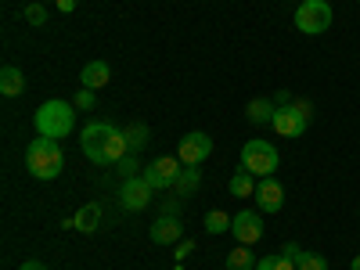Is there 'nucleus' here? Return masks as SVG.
Listing matches in <instances>:
<instances>
[{"label": "nucleus", "mask_w": 360, "mask_h": 270, "mask_svg": "<svg viewBox=\"0 0 360 270\" xmlns=\"http://www.w3.org/2000/svg\"><path fill=\"white\" fill-rule=\"evenodd\" d=\"M79 148H83V155L94 166H112V162L130 155L127 130H119L112 123H86L79 130Z\"/></svg>", "instance_id": "obj_1"}, {"label": "nucleus", "mask_w": 360, "mask_h": 270, "mask_svg": "<svg viewBox=\"0 0 360 270\" xmlns=\"http://www.w3.org/2000/svg\"><path fill=\"white\" fill-rule=\"evenodd\" d=\"M25 169L33 173L37 180L62 176V169H65L62 141H54V137H33V141H29V148H25Z\"/></svg>", "instance_id": "obj_2"}, {"label": "nucleus", "mask_w": 360, "mask_h": 270, "mask_svg": "<svg viewBox=\"0 0 360 270\" xmlns=\"http://www.w3.org/2000/svg\"><path fill=\"white\" fill-rule=\"evenodd\" d=\"M33 127H37L40 137H54V141L69 137L76 130V105L58 101V98L54 101H44L37 108V115H33Z\"/></svg>", "instance_id": "obj_3"}, {"label": "nucleus", "mask_w": 360, "mask_h": 270, "mask_svg": "<svg viewBox=\"0 0 360 270\" xmlns=\"http://www.w3.org/2000/svg\"><path fill=\"white\" fill-rule=\"evenodd\" d=\"M281 166V159H278V148L270 144V141H263V137H252L245 148H242V169H249L252 176H274V169Z\"/></svg>", "instance_id": "obj_4"}, {"label": "nucleus", "mask_w": 360, "mask_h": 270, "mask_svg": "<svg viewBox=\"0 0 360 270\" xmlns=\"http://www.w3.org/2000/svg\"><path fill=\"white\" fill-rule=\"evenodd\" d=\"M292 22H295L299 33L321 37V33H328V25L335 22V15H332V4H328V0H303V4L295 8Z\"/></svg>", "instance_id": "obj_5"}, {"label": "nucleus", "mask_w": 360, "mask_h": 270, "mask_svg": "<svg viewBox=\"0 0 360 270\" xmlns=\"http://www.w3.org/2000/svg\"><path fill=\"white\" fill-rule=\"evenodd\" d=\"M209 155H213V137L195 130V134H184L180 137V148H176V159L184 166H202Z\"/></svg>", "instance_id": "obj_6"}, {"label": "nucleus", "mask_w": 360, "mask_h": 270, "mask_svg": "<svg viewBox=\"0 0 360 270\" xmlns=\"http://www.w3.org/2000/svg\"><path fill=\"white\" fill-rule=\"evenodd\" d=\"M152 184L137 173V176H130V180H123V188H119V205L123 209H130V213H141V209H148L152 205Z\"/></svg>", "instance_id": "obj_7"}, {"label": "nucleus", "mask_w": 360, "mask_h": 270, "mask_svg": "<svg viewBox=\"0 0 360 270\" xmlns=\"http://www.w3.org/2000/svg\"><path fill=\"white\" fill-rule=\"evenodd\" d=\"M180 169H184V162L180 159H155L152 166H144L141 169V176L152 184V191H166V188H173L176 184V176H180Z\"/></svg>", "instance_id": "obj_8"}, {"label": "nucleus", "mask_w": 360, "mask_h": 270, "mask_svg": "<svg viewBox=\"0 0 360 270\" xmlns=\"http://www.w3.org/2000/svg\"><path fill=\"white\" fill-rule=\"evenodd\" d=\"M231 234L238 238V245H256L263 238V217L252 213V209H242V213L231 220Z\"/></svg>", "instance_id": "obj_9"}, {"label": "nucleus", "mask_w": 360, "mask_h": 270, "mask_svg": "<svg viewBox=\"0 0 360 270\" xmlns=\"http://www.w3.org/2000/svg\"><path fill=\"white\" fill-rule=\"evenodd\" d=\"M256 209L259 213H281V205H285V188H281V180L274 176H263L259 184H256Z\"/></svg>", "instance_id": "obj_10"}, {"label": "nucleus", "mask_w": 360, "mask_h": 270, "mask_svg": "<svg viewBox=\"0 0 360 270\" xmlns=\"http://www.w3.org/2000/svg\"><path fill=\"white\" fill-rule=\"evenodd\" d=\"M270 127H274L281 137H303L307 127H310V119L299 112L295 105H288V108H278L274 112V123H270Z\"/></svg>", "instance_id": "obj_11"}, {"label": "nucleus", "mask_w": 360, "mask_h": 270, "mask_svg": "<svg viewBox=\"0 0 360 270\" xmlns=\"http://www.w3.org/2000/svg\"><path fill=\"white\" fill-rule=\"evenodd\" d=\"M148 238H152L155 245H176L180 238H184V224H180V217H173V213H162L155 224H152V231H148Z\"/></svg>", "instance_id": "obj_12"}, {"label": "nucleus", "mask_w": 360, "mask_h": 270, "mask_svg": "<svg viewBox=\"0 0 360 270\" xmlns=\"http://www.w3.org/2000/svg\"><path fill=\"white\" fill-rule=\"evenodd\" d=\"M198 184H202V169H198V166H184V169H180V176H176V184H173L169 191L184 202V198H191V195L198 191Z\"/></svg>", "instance_id": "obj_13"}, {"label": "nucleus", "mask_w": 360, "mask_h": 270, "mask_svg": "<svg viewBox=\"0 0 360 270\" xmlns=\"http://www.w3.org/2000/svg\"><path fill=\"white\" fill-rule=\"evenodd\" d=\"M72 227H76L79 234H94V231L101 227V205H98V202L79 205V213L72 217Z\"/></svg>", "instance_id": "obj_14"}, {"label": "nucleus", "mask_w": 360, "mask_h": 270, "mask_svg": "<svg viewBox=\"0 0 360 270\" xmlns=\"http://www.w3.org/2000/svg\"><path fill=\"white\" fill-rule=\"evenodd\" d=\"M108 79H112L108 62H86V65H83V72H79V86H90V90L108 86Z\"/></svg>", "instance_id": "obj_15"}, {"label": "nucleus", "mask_w": 360, "mask_h": 270, "mask_svg": "<svg viewBox=\"0 0 360 270\" xmlns=\"http://www.w3.org/2000/svg\"><path fill=\"white\" fill-rule=\"evenodd\" d=\"M0 94H4V98H22V94H25V76H22V69H15V65L0 69Z\"/></svg>", "instance_id": "obj_16"}, {"label": "nucleus", "mask_w": 360, "mask_h": 270, "mask_svg": "<svg viewBox=\"0 0 360 270\" xmlns=\"http://www.w3.org/2000/svg\"><path fill=\"white\" fill-rule=\"evenodd\" d=\"M274 112H278V105L266 101V98H256V101H249V108H245L249 123H256V127H270V123H274Z\"/></svg>", "instance_id": "obj_17"}, {"label": "nucleus", "mask_w": 360, "mask_h": 270, "mask_svg": "<svg viewBox=\"0 0 360 270\" xmlns=\"http://www.w3.org/2000/svg\"><path fill=\"white\" fill-rule=\"evenodd\" d=\"M227 191H231L234 198H249V195H256V180H252V173L238 166V173L227 180Z\"/></svg>", "instance_id": "obj_18"}, {"label": "nucleus", "mask_w": 360, "mask_h": 270, "mask_svg": "<svg viewBox=\"0 0 360 270\" xmlns=\"http://www.w3.org/2000/svg\"><path fill=\"white\" fill-rule=\"evenodd\" d=\"M256 256H252V245H238L227 252V270H256Z\"/></svg>", "instance_id": "obj_19"}, {"label": "nucleus", "mask_w": 360, "mask_h": 270, "mask_svg": "<svg viewBox=\"0 0 360 270\" xmlns=\"http://www.w3.org/2000/svg\"><path fill=\"white\" fill-rule=\"evenodd\" d=\"M231 220H234V217H227L224 209H209L202 224H205L209 234H224V231H231Z\"/></svg>", "instance_id": "obj_20"}, {"label": "nucleus", "mask_w": 360, "mask_h": 270, "mask_svg": "<svg viewBox=\"0 0 360 270\" xmlns=\"http://www.w3.org/2000/svg\"><path fill=\"white\" fill-rule=\"evenodd\" d=\"M148 141H152V137H148V127L144 123H134V127H127V144H130V152H144V148H148Z\"/></svg>", "instance_id": "obj_21"}, {"label": "nucleus", "mask_w": 360, "mask_h": 270, "mask_svg": "<svg viewBox=\"0 0 360 270\" xmlns=\"http://www.w3.org/2000/svg\"><path fill=\"white\" fill-rule=\"evenodd\" d=\"M295 266H299V270H328V259H324L321 252H307V249H303V252L295 256Z\"/></svg>", "instance_id": "obj_22"}, {"label": "nucleus", "mask_w": 360, "mask_h": 270, "mask_svg": "<svg viewBox=\"0 0 360 270\" xmlns=\"http://www.w3.org/2000/svg\"><path fill=\"white\" fill-rule=\"evenodd\" d=\"M256 270H299L288 256H263L259 263H256Z\"/></svg>", "instance_id": "obj_23"}, {"label": "nucleus", "mask_w": 360, "mask_h": 270, "mask_svg": "<svg viewBox=\"0 0 360 270\" xmlns=\"http://www.w3.org/2000/svg\"><path fill=\"white\" fill-rule=\"evenodd\" d=\"M22 18H25L29 25H44V22H47V8L40 4V0H33V4L22 8Z\"/></svg>", "instance_id": "obj_24"}, {"label": "nucleus", "mask_w": 360, "mask_h": 270, "mask_svg": "<svg viewBox=\"0 0 360 270\" xmlns=\"http://www.w3.org/2000/svg\"><path fill=\"white\" fill-rule=\"evenodd\" d=\"M79 112H90V108H94L98 105V98H94V90H90V86H79L76 90V101H72Z\"/></svg>", "instance_id": "obj_25"}, {"label": "nucleus", "mask_w": 360, "mask_h": 270, "mask_svg": "<svg viewBox=\"0 0 360 270\" xmlns=\"http://www.w3.org/2000/svg\"><path fill=\"white\" fill-rule=\"evenodd\" d=\"M115 166H119V173H123V180H130V176H137V166H141V162H137V152H130L127 159H119Z\"/></svg>", "instance_id": "obj_26"}, {"label": "nucleus", "mask_w": 360, "mask_h": 270, "mask_svg": "<svg viewBox=\"0 0 360 270\" xmlns=\"http://www.w3.org/2000/svg\"><path fill=\"white\" fill-rule=\"evenodd\" d=\"M191 252H195V242H184V238H180V242H176V252H173V256H176V259H188Z\"/></svg>", "instance_id": "obj_27"}, {"label": "nucleus", "mask_w": 360, "mask_h": 270, "mask_svg": "<svg viewBox=\"0 0 360 270\" xmlns=\"http://www.w3.org/2000/svg\"><path fill=\"white\" fill-rule=\"evenodd\" d=\"M299 252H303V249H299V245H295V242H288V245H285V249H281V256H288V259H292V263H295V256H299Z\"/></svg>", "instance_id": "obj_28"}, {"label": "nucleus", "mask_w": 360, "mask_h": 270, "mask_svg": "<svg viewBox=\"0 0 360 270\" xmlns=\"http://www.w3.org/2000/svg\"><path fill=\"white\" fill-rule=\"evenodd\" d=\"M292 105H295L299 112H303L307 119H314V105H310V101H292Z\"/></svg>", "instance_id": "obj_29"}, {"label": "nucleus", "mask_w": 360, "mask_h": 270, "mask_svg": "<svg viewBox=\"0 0 360 270\" xmlns=\"http://www.w3.org/2000/svg\"><path fill=\"white\" fill-rule=\"evenodd\" d=\"M18 270H47V266H44L40 259H22V266H18Z\"/></svg>", "instance_id": "obj_30"}, {"label": "nucleus", "mask_w": 360, "mask_h": 270, "mask_svg": "<svg viewBox=\"0 0 360 270\" xmlns=\"http://www.w3.org/2000/svg\"><path fill=\"white\" fill-rule=\"evenodd\" d=\"M54 4H58V11H65V15L76 11V0H54Z\"/></svg>", "instance_id": "obj_31"}, {"label": "nucleus", "mask_w": 360, "mask_h": 270, "mask_svg": "<svg viewBox=\"0 0 360 270\" xmlns=\"http://www.w3.org/2000/svg\"><path fill=\"white\" fill-rule=\"evenodd\" d=\"M349 266H353V270H360V256H353V263H349Z\"/></svg>", "instance_id": "obj_32"}, {"label": "nucleus", "mask_w": 360, "mask_h": 270, "mask_svg": "<svg viewBox=\"0 0 360 270\" xmlns=\"http://www.w3.org/2000/svg\"><path fill=\"white\" fill-rule=\"evenodd\" d=\"M173 270H184V266H173Z\"/></svg>", "instance_id": "obj_33"}, {"label": "nucleus", "mask_w": 360, "mask_h": 270, "mask_svg": "<svg viewBox=\"0 0 360 270\" xmlns=\"http://www.w3.org/2000/svg\"><path fill=\"white\" fill-rule=\"evenodd\" d=\"M40 4H47V0H40Z\"/></svg>", "instance_id": "obj_34"}]
</instances>
